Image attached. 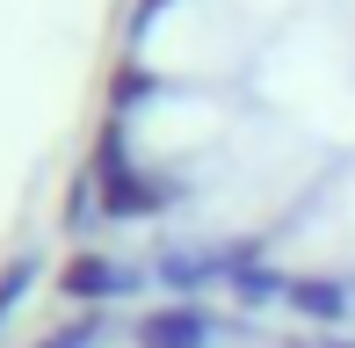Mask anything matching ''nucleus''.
Listing matches in <instances>:
<instances>
[{
  "label": "nucleus",
  "mask_w": 355,
  "mask_h": 348,
  "mask_svg": "<svg viewBox=\"0 0 355 348\" xmlns=\"http://www.w3.org/2000/svg\"><path fill=\"white\" fill-rule=\"evenodd\" d=\"M211 341H218V320L196 297H174V305H159L153 320L138 327V348H211Z\"/></svg>",
  "instance_id": "1"
},
{
  "label": "nucleus",
  "mask_w": 355,
  "mask_h": 348,
  "mask_svg": "<svg viewBox=\"0 0 355 348\" xmlns=\"http://www.w3.org/2000/svg\"><path fill=\"white\" fill-rule=\"evenodd\" d=\"M283 305H290V312H304V320H319V327H341L348 312H355V290H348L341 276H290Z\"/></svg>",
  "instance_id": "2"
},
{
  "label": "nucleus",
  "mask_w": 355,
  "mask_h": 348,
  "mask_svg": "<svg viewBox=\"0 0 355 348\" xmlns=\"http://www.w3.org/2000/svg\"><path fill=\"white\" fill-rule=\"evenodd\" d=\"M131 268L123 261H109V254H80L73 268H66V297H123L131 290Z\"/></svg>",
  "instance_id": "3"
},
{
  "label": "nucleus",
  "mask_w": 355,
  "mask_h": 348,
  "mask_svg": "<svg viewBox=\"0 0 355 348\" xmlns=\"http://www.w3.org/2000/svg\"><path fill=\"white\" fill-rule=\"evenodd\" d=\"M29 283H37V254H15L8 268H0V327H8V312L29 297Z\"/></svg>",
  "instance_id": "4"
}]
</instances>
